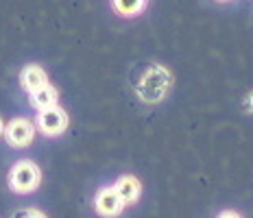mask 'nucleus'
I'll return each mask as SVG.
<instances>
[{"label":"nucleus","instance_id":"obj_1","mask_svg":"<svg viewBox=\"0 0 253 218\" xmlns=\"http://www.w3.org/2000/svg\"><path fill=\"white\" fill-rule=\"evenodd\" d=\"M172 87V74L166 66H160V63H153L144 72H142L140 81L135 83V94L142 103H162L168 92Z\"/></svg>","mask_w":253,"mask_h":218},{"label":"nucleus","instance_id":"obj_2","mask_svg":"<svg viewBox=\"0 0 253 218\" xmlns=\"http://www.w3.org/2000/svg\"><path fill=\"white\" fill-rule=\"evenodd\" d=\"M40 179H42L40 168L35 166L33 162H29V159L18 162L11 168V173H9V185L20 194L33 192V190L40 185Z\"/></svg>","mask_w":253,"mask_h":218},{"label":"nucleus","instance_id":"obj_3","mask_svg":"<svg viewBox=\"0 0 253 218\" xmlns=\"http://www.w3.org/2000/svg\"><path fill=\"white\" fill-rule=\"evenodd\" d=\"M68 127V114L61 107H48L38 114V129L46 135H59Z\"/></svg>","mask_w":253,"mask_h":218},{"label":"nucleus","instance_id":"obj_4","mask_svg":"<svg viewBox=\"0 0 253 218\" xmlns=\"http://www.w3.org/2000/svg\"><path fill=\"white\" fill-rule=\"evenodd\" d=\"M33 135H35V127L26 118L11 120L4 127V137H7V142L11 146H18V148L29 146L31 142H33Z\"/></svg>","mask_w":253,"mask_h":218},{"label":"nucleus","instance_id":"obj_5","mask_svg":"<svg viewBox=\"0 0 253 218\" xmlns=\"http://www.w3.org/2000/svg\"><path fill=\"white\" fill-rule=\"evenodd\" d=\"M94 207H96V212L103 218H114V216H118L120 212H123L125 203H123V199L118 196V192H116V188L112 185V188L98 190L96 199H94Z\"/></svg>","mask_w":253,"mask_h":218},{"label":"nucleus","instance_id":"obj_6","mask_svg":"<svg viewBox=\"0 0 253 218\" xmlns=\"http://www.w3.org/2000/svg\"><path fill=\"white\" fill-rule=\"evenodd\" d=\"M114 188H116V192H118L120 199H123L125 205L135 203V201L140 199V192H142V183L133 177V174H125V177H120L118 181L114 183Z\"/></svg>","mask_w":253,"mask_h":218},{"label":"nucleus","instance_id":"obj_7","mask_svg":"<svg viewBox=\"0 0 253 218\" xmlns=\"http://www.w3.org/2000/svg\"><path fill=\"white\" fill-rule=\"evenodd\" d=\"M20 81H22L24 89H29V92L33 94L44 87V85H48V77H46V72L42 70L40 66H26L22 74H20Z\"/></svg>","mask_w":253,"mask_h":218},{"label":"nucleus","instance_id":"obj_8","mask_svg":"<svg viewBox=\"0 0 253 218\" xmlns=\"http://www.w3.org/2000/svg\"><path fill=\"white\" fill-rule=\"evenodd\" d=\"M31 103H33L35 109H48V107H55L57 105V89L50 87V85H44L42 89L31 94Z\"/></svg>","mask_w":253,"mask_h":218},{"label":"nucleus","instance_id":"obj_9","mask_svg":"<svg viewBox=\"0 0 253 218\" xmlns=\"http://www.w3.org/2000/svg\"><path fill=\"white\" fill-rule=\"evenodd\" d=\"M112 2H114V9L120 15L131 18V15H138L142 9H144L146 0H112Z\"/></svg>","mask_w":253,"mask_h":218},{"label":"nucleus","instance_id":"obj_10","mask_svg":"<svg viewBox=\"0 0 253 218\" xmlns=\"http://www.w3.org/2000/svg\"><path fill=\"white\" fill-rule=\"evenodd\" d=\"M13 218H46V216L38 210H20L13 214Z\"/></svg>","mask_w":253,"mask_h":218},{"label":"nucleus","instance_id":"obj_11","mask_svg":"<svg viewBox=\"0 0 253 218\" xmlns=\"http://www.w3.org/2000/svg\"><path fill=\"white\" fill-rule=\"evenodd\" d=\"M218 218H242V216H240V214H236V212H231V210H229V212H223V214H220Z\"/></svg>","mask_w":253,"mask_h":218},{"label":"nucleus","instance_id":"obj_12","mask_svg":"<svg viewBox=\"0 0 253 218\" xmlns=\"http://www.w3.org/2000/svg\"><path fill=\"white\" fill-rule=\"evenodd\" d=\"M247 109H249L251 114H253V94H249V96H247Z\"/></svg>","mask_w":253,"mask_h":218},{"label":"nucleus","instance_id":"obj_13","mask_svg":"<svg viewBox=\"0 0 253 218\" xmlns=\"http://www.w3.org/2000/svg\"><path fill=\"white\" fill-rule=\"evenodd\" d=\"M0 135H4V125H2V120H0Z\"/></svg>","mask_w":253,"mask_h":218},{"label":"nucleus","instance_id":"obj_14","mask_svg":"<svg viewBox=\"0 0 253 218\" xmlns=\"http://www.w3.org/2000/svg\"><path fill=\"white\" fill-rule=\"evenodd\" d=\"M220 2H225V0H220Z\"/></svg>","mask_w":253,"mask_h":218}]
</instances>
